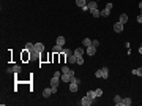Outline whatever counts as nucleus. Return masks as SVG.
<instances>
[{
    "label": "nucleus",
    "instance_id": "f257e3e1",
    "mask_svg": "<svg viewBox=\"0 0 142 106\" xmlns=\"http://www.w3.org/2000/svg\"><path fill=\"white\" fill-rule=\"evenodd\" d=\"M112 8H114V5H112L111 2H108V3H106V7L101 10V16H103V17H108V16H111V11H112Z\"/></svg>",
    "mask_w": 142,
    "mask_h": 106
},
{
    "label": "nucleus",
    "instance_id": "f03ea898",
    "mask_svg": "<svg viewBox=\"0 0 142 106\" xmlns=\"http://www.w3.org/2000/svg\"><path fill=\"white\" fill-rule=\"evenodd\" d=\"M93 101H95L93 98H90L88 95H85V97H82L81 104H82V106H92V104H93Z\"/></svg>",
    "mask_w": 142,
    "mask_h": 106
},
{
    "label": "nucleus",
    "instance_id": "7ed1b4c3",
    "mask_svg": "<svg viewBox=\"0 0 142 106\" xmlns=\"http://www.w3.org/2000/svg\"><path fill=\"white\" fill-rule=\"evenodd\" d=\"M73 76H74V73H62V78H60V79L65 82V84H69Z\"/></svg>",
    "mask_w": 142,
    "mask_h": 106
},
{
    "label": "nucleus",
    "instance_id": "20e7f679",
    "mask_svg": "<svg viewBox=\"0 0 142 106\" xmlns=\"http://www.w3.org/2000/svg\"><path fill=\"white\" fill-rule=\"evenodd\" d=\"M21 70H22L21 65H13V67H8V68H7V73H10V74H11V73L17 74V73H21Z\"/></svg>",
    "mask_w": 142,
    "mask_h": 106
},
{
    "label": "nucleus",
    "instance_id": "39448f33",
    "mask_svg": "<svg viewBox=\"0 0 142 106\" xmlns=\"http://www.w3.org/2000/svg\"><path fill=\"white\" fill-rule=\"evenodd\" d=\"M68 87H69V90L71 92H78V89H79V82H76V81H71L69 84H68Z\"/></svg>",
    "mask_w": 142,
    "mask_h": 106
},
{
    "label": "nucleus",
    "instance_id": "423d86ee",
    "mask_svg": "<svg viewBox=\"0 0 142 106\" xmlns=\"http://www.w3.org/2000/svg\"><path fill=\"white\" fill-rule=\"evenodd\" d=\"M85 54H88L90 57H93L95 54H96V48L92 44V46H88V48H85Z\"/></svg>",
    "mask_w": 142,
    "mask_h": 106
},
{
    "label": "nucleus",
    "instance_id": "0eeeda50",
    "mask_svg": "<svg viewBox=\"0 0 142 106\" xmlns=\"http://www.w3.org/2000/svg\"><path fill=\"white\" fill-rule=\"evenodd\" d=\"M123 25H125V24H122L120 21L115 22V24H114V32H115V33H120V32L123 30Z\"/></svg>",
    "mask_w": 142,
    "mask_h": 106
},
{
    "label": "nucleus",
    "instance_id": "6e6552de",
    "mask_svg": "<svg viewBox=\"0 0 142 106\" xmlns=\"http://www.w3.org/2000/svg\"><path fill=\"white\" fill-rule=\"evenodd\" d=\"M87 7H88V11L95 10V8H98V2L96 0H90V2H87Z\"/></svg>",
    "mask_w": 142,
    "mask_h": 106
},
{
    "label": "nucleus",
    "instance_id": "1a4fd4ad",
    "mask_svg": "<svg viewBox=\"0 0 142 106\" xmlns=\"http://www.w3.org/2000/svg\"><path fill=\"white\" fill-rule=\"evenodd\" d=\"M65 41H66V38L63 37V35H58L57 40H55V44H60V46H65Z\"/></svg>",
    "mask_w": 142,
    "mask_h": 106
},
{
    "label": "nucleus",
    "instance_id": "9d476101",
    "mask_svg": "<svg viewBox=\"0 0 142 106\" xmlns=\"http://www.w3.org/2000/svg\"><path fill=\"white\" fill-rule=\"evenodd\" d=\"M52 95V87H46V89H43V97L44 98H49Z\"/></svg>",
    "mask_w": 142,
    "mask_h": 106
},
{
    "label": "nucleus",
    "instance_id": "9b49d317",
    "mask_svg": "<svg viewBox=\"0 0 142 106\" xmlns=\"http://www.w3.org/2000/svg\"><path fill=\"white\" fill-rule=\"evenodd\" d=\"M28 52H30V59H32V60H35V59H40V54H41L40 51L33 49V51H28Z\"/></svg>",
    "mask_w": 142,
    "mask_h": 106
},
{
    "label": "nucleus",
    "instance_id": "f8f14e48",
    "mask_svg": "<svg viewBox=\"0 0 142 106\" xmlns=\"http://www.w3.org/2000/svg\"><path fill=\"white\" fill-rule=\"evenodd\" d=\"M128 19H129V17H128V14H126V13H122V14H120V17H118V21H120L122 24H126Z\"/></svg>",
    "mask_w": 142,
    "mask_h": 106
},
{
    "label": "nucleus",
    "instance_id": "ddd939ff",
    "mask_svg": "<svg viewBox=\"0 0 142 106\" xmlns=\"http://www.w3.org/2000/svg\"><path fill=\"white\" fill-rule=\"evenodd\" d=\"M131 74H134V76H142V67L133 68V70H131Z\"/></svg>",
    "mask_w": 142,
    "mask_h": 106
},
{
    "label": "nucleus",
    "instance_id": "4468645a",
    "mask_svg": "<svg viewBox=\"0 0 142 106\" xmlns=\"http://www.w3.org/2000/svg\"><path fill=\"white\" fill-rule=\"evenodd\" d=\"M131 104H133L131 98H123V100H122V103H120V106H131Z\"/></svg>",
    "mask_w": 142,
    "mask_h": 106
},
{
    "label": "nucleus",
    "instance_id": "2eb2a0df",
    "mask_svg": "<svg viewBox=\"0 0 142 106\" xmlns=\"http://www.w3.org/2000/svg\"><path fill=\"white\" fill-rule=\"evenodd\" d=\"M76 5L82 10V8H85L87 7V0H76Z\"/></svg>",
    "mask_w": 142,
    "mask_h": 106
},
{
    "label": "nucleus",
    "instance_id": "dca6fc26",
    "mask_svg": "<svg viewBox=\"0 0 142 106\" xmlns=\"http://www.w3.org/2000/svg\"><path fill=\"white\" fill-rule=\"evenodd\" d=\"M92 41L93 40H90V38H84L82 40V46H84V48H88V46H92Z\"/></svg>",
    "mask_w": 142,
    "mask_h": 106
},
{
    "label": "nucleus",
    "instance_id": "f3484780",
    "mask_svg": "<svg viewBox=\"0 0 142 106\" xmlns=\"http://www.w3.org/2000/svg\"><path fill=\"white\" fill-rule=\"evenodd\" d=\"M52 51H54L55 54H58V52H63V46H60V44H54V48H52Z\"/></svg>",
    "mask_w": 142,
    "mask_h": 106
},
{
    "label": "nucleus",
    "instance_id": "a211bd4d",
    "mask_svg": "<svg viewBox=\"0 0 142 106\" xmlns=\"http://www.w3.org/2000/svg\"><path fill=\"white\" fill-rule=\"evenodd\" d=\"M90 13H92V16H93V17H99V16H101V11H99L98 8H95V10H90Z\"/></svg>",
    "mask_w": 142,
    "mask_h": 106
},
{
    "label": "nucleus",
    "instance_id": "6ab92c4d",
    "mask_svg": "<svg viewBox=\"0 0 142 106\" xmlns=\"http://www.w3.org/2000/svg\"><path fill=\"white\" fill-rule=\"evenodd\" d=\"M33 49L43 52V51H44V44H43V43H35V48H33Z\"/></svg>",
    "mask_w": 142,
    "mask_h": 106
},
{
    "label": "nucleus",
    "instance_id": "aec40b11",
    "mask_svg": "<svg viewBox=\"0 0 142 106\" xmlns=\"http://www.w3.org/2000/svg\"><path fill=\"white\" fill-rule=\"evenodd\" d=\"M74 54H76V56H84V54H85V48H78V49H74Z\"/></svg>",
    "mask_w": 142,
    "mask_h": 106
},
{
    "label": "nucleus",
    "instance_id": "412c9836",
    "mask_svg": "<svg viewBox=\"0 0 142 106\" xmlns=\"http://www.w3.org/2000/svg\"><path fill=\"white\" fill-rule=\"evenodd\" d=\"M101 70H103V79H108L109 78V68L108 67H103Z\"/></svg>",
    "mask_w": 142,
    "mask_h": 106
},
{
    "label": "nucleus",
    "instance_id": "4be33fe9",
    "mask_svg": "<svg viewBox=\"0 0 142 106\" xmlns=\"http://www.w3.org/2000/svg\"><path fill=\"white\" fill-rule=\"evenodd\" d=\"M76 63H78V65H84V56H76Z\"/></svg>",
    "mask_w": 142,
    "mask_h": 106
},
{
    "label": "nucleus",
    "instance_id": "5701e85b",
    "mask_svg": "<svg viewBox=\"0 0 142 106\" xmlns=\"http://www.w3.org/2000/svg\"><path fill=\"white\" fill-rule=\"evenodd\" d=\"M122 100H123V98H122L120 95H115V97H114V104H115V106H120Z\"/></svg>",
    "mask_w": 142,
    "mask_h": 106
},
{
    "label": "nucleus",
    "instance_id": "b1692460",
    "mask_svg": "<svg viewBox=\"0 0 142 106\" xmlns=\"http://www.w3.org/2000/svg\"><path fill=\"white\" fill-rule=\"evenodd\" d=\"M85 95H88V97L93 98V100H96V98H98V97H96V92H95V90H88V92L85 93Z\"/></svg>",
    "mask_w": 142,
    "mask_h": 106
},
{
    "label": "nucleus",
    "instance_id": "393cba45",
    "mask_svg": "<svg viewBox=\"0 0 142 106\" xmlns=\"http://www.w3.org/2000/svg\"><path fill=\"white\" fill-rule=\"evenodd\" d=\"M63 54L66 56V57H69V56L74 54V51H71V49H68V48H63Z\"/></svg>",
    "mask_w": 142,
    "mask_h": 106
},
{
    "label": "nucleus",
    "instance_id": "a878e982",
    "mask_svg": "<svg viewBox=\"0 0 142 106\" xmlns=\"http://www.w3.org/2000/svg\"><path fill=\"white\" fill-rule=\"evenodd\" d=\"M60 71H62V73H74V71H73V70H71L69 67H66V65H63V67H62V70H60Z\"/></svg>",
    "mask_w": 142,
    "mask_h": 106
},
{
    "label": "nucleus",
    "instance_id": "bb28decb",
    "mask_svg": "<svg viewBox=\"0 0 142 106\" xmlns=\"http://www.w3.org/2000/svg\"><path fill=\"white\" fill-rule=\"evenodd\" d=\"M33 48H35L33 43H27V44H25V51H33Z\"/></svg>",
    "mask_w": 142,
    "mask_h": 106
},
{
    "label": "nucleus",
    "instance_id": "cd10ccee",
    "mask_svg": "<svg viewBox=\"0 0 142 106\" xmlns=\"http://www.w3.org/2000/svg\"><path fill=\"white\" fill-rule=\"evenodd\" d=\"M66 59H68V62H69V63H76V54L69 56V57H66Z\"/></svg>",
    "mask_w": 142,
    "mask_h": 106
},
{
    "label": "nucleus",
    "instance_id": "c85d7f7f",
    "mask_svg": "<svg viewBox=\"0 0 142 106\" xmlns=\"http://www.w3.org/2000/svg\"><path fill=\"white\" fill-rule=\"evenodd\" d=\"M95 76H96V78H103V70L101 68L96 70V71H95Z\"/></svg>",
    "mask_w": 142,
    "mask_h": 106
},
{
    "label": "nucleus",
    "instance_id": "c756f323",
    "mask_svg": "<svg viewBox=\"0 0 142 106\" xmlns=\"http://www.w3.org/2000/svg\"><path fill=\"white\" fill-rule=\"evenodd\" d=\"M95 92H96V97H98V98L103 95V89H95Z\"/></svg>",
    "mask_w": 142,
    "mask_h": 106
},
{
    "label": "nucleus",
    "instance_id": "7c9ffc66",
    "mask_svg": "<svg viewBox=\"0 0 142 106\" xmlns=\"http://www.w3.org/2000/svg\"><path fill=\"white\" fill-rule=\"evenodd\" d=\"M92 44H93V46H95V48H96V49H98V46H99V41H98V40H93V41H92Z\"/></svg>",
    "mask_w": 142,
    "mask_h": 106
},
{
    "label": "nucleus",
    "instance_id": "2f4dec72",
    "mask_svg": "<svg viewBox=\"0 0 142 106\" xmlns=\"http://www.w3.org/2000/svg\"><path fill=\"white\" fill-rule=\"evenodd\" d=\"M136 21H137V22H139V24H142V14H139L137 17H136Z\"/></svg>",
    "mask_w": 142,
    "mask_h": 106
},
{
    "label": "nucleus",
    "instance_id": "473e14b6",
    "mask_svg": "<svg viewBox=\"0 0 142 106\" xmlns=\"http://www.w3.org/2000/svg\"><path fill=\"white\" fill-rule=\"evenodd\" d=\"M139 8H140V10H142V2H139Z\"/></svg>",
    "mask_w": 142,
    "mask_h": 106
},
{
    "label": "nucleus",
    "instance_id": "72a5a7b5",
    "mask_svg": "<svg viewBox=\"0 0 142 106\" xmlns=\"http://www.w3.org/2000/svg\"><path fill=\"white\" fill-rule=\"evenodd\" d=\"M140 14H142V10H140Z\"/></svg>",
    "mask_w": 142,
    "mask_h": 106
},
{
    "label": "nucleus",
    "instance_id": "f704fd0d",
    "mask_svg": "<svg viewBox=\"0 0 142 106\" xmlns=\"http://www.w3.org/2000/svg\"><path fill=\"white\" fill-rule=\"evenodd\" d=\"M96 2H98V0H96Z\"/></svg>",
    "mask_w": 142,
    "mask_h": 106
},
{
    "label": "nucleus",
    "instance_id": "c9c22d12",
    "mask_svg": "<svg viewBox=\"0 0 142 106\" xmlns=\"http://www.w3.org/2000/svg\"><path fill=\"white\" fill-rule=\"evenodd\" d=\"M140 46H142V44H140Z\"/></svg>",
    "mask_w": 142,
    "mask_h": 106
}]
</instances>
